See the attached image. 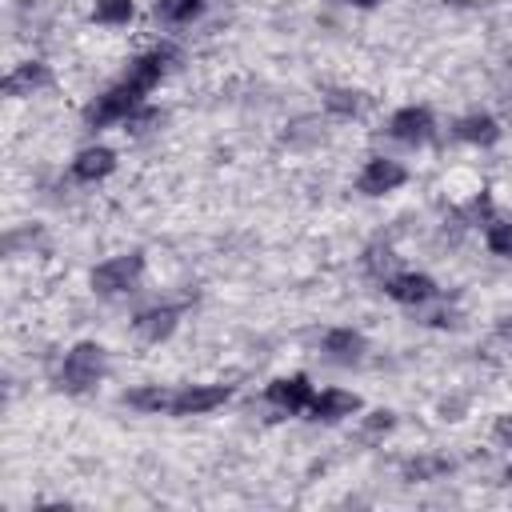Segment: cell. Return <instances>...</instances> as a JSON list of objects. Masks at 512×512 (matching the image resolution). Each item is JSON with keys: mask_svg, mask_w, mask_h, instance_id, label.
I'll return each mask as SVG.
<instances>
[{"mask_svg": "<svg viewBox=\"0 0 512 512\" xmlns=\"http://www.w3.org/2000/svg\"><path fill=\"white\" fill-rule=\"evenodd\" d=\"M132 16H136V4H132V0H96V4H92V20H96V24H108V28L128 24Z\"/></svg>", "mask_w": 512, "mask_h": 512, "instance_id": "obj_19", "label": "cell"}, {"mask_svg": "<svg viewBox=\"0 0 512 512\" xmlns=\"http://www.w3.org/2000/svg\"><path fill=\"white\" fill-rule=\"evenodd\" d=\"M452 136L464 140V144L488 148V144L500 140V124H496V116H488V112H468V116H460V120L452 124Z\"/></svg>", "mask_w": 512, "mask_h": 512, "instance_id": "obj_14", "label": "cell"}, {"mask_svg": "<svg viewBox=\"0 0 512 512\" xmlns=\"http://www.w3.org/2000/svg\"><path fill=\"white\" fill-rule=\"evenodd\" d=\"M324 108L336 112V116H360V112L368 108V96L356 92V88H332V92L324 96Z\"/></svg>", "mask_w": 512, "mask_h": 512, "instance_id": "obj_18", "label": "cell"}, {"mask_svg": "<svg viewBox=\"0 0 512 512\" xmlns=\"http://www.w3.org/2000/svg\"><path fill=\"white\" fill-rule=\"evenodd\" d=\"M504 480H508V484H512V464H508V468H504Z\"/></svg>", "mask_w": 512, "mask_h": 512, "instance_id": "obj_28", "label": "cell"}, {"mask_svg": "<svg viewBox=\"0 0 512 512\" xmlns=\"http://www.w3.org/2000/svg\"><path fill=\"white\" fill-rule=\"evenodd\" d=\"M176 324H180V308L160 304V308H144V312L132 320V332H136L144 344H160V340H168V336L176 332Z\"/></svg>", "mask_w": 512, "mask_h": 512, "instance_id": "obj_9", "label": "cell"}, {"mask_svg": "<svg viewBox=\"0 0 512 512\" xmlns=\"http://www.w3.org/2000/svg\"><path fill=\"white\" fill-rule=\"evenodd\" d=\"M404 180H408V168H404L400 160H388V156H372V160L360 168V176H356V188H360L364 196H384V192H396Z\"/></svg>", "mask_w": 512, "mask_h": 512, "instance_id": "obj_6", "label": "cell"}, {"mask_svg": "<svg viewBox=\"0 0 512 512\" xmlns=\"http://www.w3.org/2000/svg\"><path fill=\"white\" fill-rule=\"evenodd\" d=\"M160 120H164V112H156V108H144V104H140L124 124H128V132H136V136H140V132H148V128H160Z\"/></svg>", "mask_w": 512, "mask_h": 512, "instance_id": "obj_24", "label": "cell"}, {"mask_svg": "<svg viewBox=\"0 0 512 512\" xmlns=\"http://www.w3.org/2000/svg\"><path fill=\"white\" fill-rule=\"evenodd\" d=\"M308 412H312V420L332 424V420H344V416L360 412V396L348 392V388H324L320 396H312V408Z\"/></svg>", "mask_w": 512, "mask_h": 512, "instance_id": "obj_13", "label": "cell"}, {"mask_svg": "<svg viewBox=\"0 0 512 512\" xmlns=\"http://www.w3.org/2000/svg\"><path fill=\"white\" fill-rule=\"evenodd\" d=\"M232 396L228 384H184L168 396V416H204Z\"/></svg>", "mask_w": 512, "mask_h": 512, "instance_id": "obj_4", "label": "cell"}, {"mask_svg": "<svg viewBox=\"0 0 512 512\" xmlns=\"http://www.w3.org/2000/svg\"><path fill=\"white\" fill-rule=\"evenodd\" d=\"M436 132V120L424 104H408V108H396L392 120H388V136L400 140V144H428Z\"/></svg>", "mask_w": 512, "mask_h": 512, "instance_id": "obj_5", "label": "cell"}, {"mask_svg": "<svg viewBox=\"0 0 512 512\" xmlns=\"http://www.w3.org/2000/svg\"><path fill=\"white\" fill-rule=\"evenodd\" d=\"M324 352H328L332 360H340V364H352V360H360V356L368 352V340H364V332H356V328H332V332L324 336Z\"/></svg>", "mask_w": 512, "mask_h": 512, "instance_id": "obj_15", "label": "cell"}, {"mask_svg": "<svg viewBox=\"0 0 512 512\" xmlns=\"http://www.w3.org/2000/svg\"><path fill=\"white\" fill-rule=\"evenodd\" d=\"M144 272V252H120V256H108L92 268V288L100 296H120V292H132L136 280Z\"/></svg>", "mask_w": 512, "mask_h": 512, "instance_id": "obj_3", "label": "cell"}, {"mask_svg": "<svg viewBox=\"0 0 512 512\" xmlns=\"http://www.w3.org/2000/svg\"><path fill=\"white\" fill-rule=\"evenodd\" d=\"M364 264H368V272H376V276H384V280L396 276V252H392V248H372Z\"/></svg>", "mask_w": 512, "mask_h": 512, "instance_id": "obj_23", "label": "cell"}, {"mask_svg": "<svg viewBox=\"0 0 512 512\" xmlns=\"http://www.w3.org/2000/svg\"><path fill=\"white\" fill-rule=\"evenodd\" d=\"M384 292L396 300V304H428V300H436V280L432 276H424V272H396V276H388L384 280Z\"/></svg>", "mask_w": 512, "mask_h": 512, "instance_id": "obj_8", "label": "cell"}, {"mask_svg": "<svg viewBox=\"0 0 512 512\" xmlns=\"http://www.w3.org/2000/svg\"><path fill=\"white\" fill-rule=\"evenodd\" d=\"M144 104V92L128 80L112 84L108 92H100L88 108H84V128H108V124H124L136 108Z\"/></svg>", "mask_w": 512, "mask_h": 512, "instance_id": "obj_2", "label": "cell"}, {"mask_svg": "<svg viewBox=\"0 0 512 512\" xmlns=\"http://www.w3.org/2000/svg\"><path fill=\"white\" fill-rule=\"evenodd\" d=\"M112 168H116V152L104 148V144H92V148H80V152H76V160H72V180L96 184V180L112 176Z\"/></svg>", "mask_w": 512, "mask_h": 512, "instance_id": "obj_10", "label": "cell"}, {"mask_svg": "<svg viewBox=\"0 0 512 512\" xmlns=\"http://www.w3.org/2000/svg\"><path fill=\"white\" fill-rule=\"evenodd\" d=\"M104 372H108V352H104V344H96V340H80V344H72L68 352H64V364H60V388L64 392H88V388H96L100 380H104Z\"/></svg>", "mask_w": 512, "mask_h": 512, "instance_id": "obj_1", "label": "cell"}, {"mask_svg": "<svg viewBox=\"0 0 512 512\" xmlns=\"http://www.w3.org/2000/svg\"><path fill=\"white\" fill-rule=\"evenodd\" d=\"M392 428H396V412L376 408V412H368V420H364V440H380V436L392 432Z\"/></svg>", "mask_w": 512, "mask_h": 512, "instance_id": "obj_22", "label": "cell"}, {"mask_svg": "<svg viewBox=\"0 0 512 512\" xmlns=\"http://www.w3.org/2000/svg\"><path fill=\"white\" fill-rule=\"evenodd\" d=\"M444 472H452V460H444V456H420V460L404 464V480H436Z\"/></svg>", "mask_w": 512, "mask_h": 512, "instance_id": "obj_20", "label": "cell"}, {"mask_svg": "<svg viewBox=\"0 0 512 512\" xmlns=\"http://www.w3.org/2000/svg\"><path fill=\"white\" fill-rule=\"evenodd\" d=\"M264 396H268V404H276L280 412H288V416H292V412H308L316 392H312L308 376H300V372H296V376H276V380L268 384V392H264Z\"/></svg>", "mask_w": 512, "mask_h": 512, "instance_id": "obj_7", "label": "cell"}, {"mask_svg": "<svg viewBox=\"0 0 512 512\" xmlns=\"http://www.w3.org/2000/svg\"><path fill=\"white\" fill-rule=\"evenodd\" d=\"M492 440H496L500 448H512V412L496 416V424H492Z\"/></svg>", "mask_w": 512, "mask_h": 512, "instance_id": "obj_25", "label": "cell"}, {"mask_svg": "<svg viewBox=\"0 0 512 512\" xmlns=\"http://www.w3.org/2000/svg\"><path fill=\"white\" fill-rule=\"evenodd\" d=\"M200 12H204V0H156L152 4V16L160 24H192Z\"/></svg>", "mask_w": 512, "mask_h": 512, "instance_id": "obj_16", "label": "cell"}, {"mask_svg": "<svg viewBox=\"0 0 512 512\" xmlns=\"http://www.w3.org/2000/svg\"><path fill=\"white\" fill-rule=\"evenodd\" d=\"M500 332H504V336H512V316H504V320H500Z\"/></svg>", "mask_w": 512, "mask_h": 512, "instance_id": "obj_27", "label": "cell"}, {"mask_svg": "<svg viewBox=\"0 0 512 512\" xmlns=\"http://www.w3.org/2000/svg\"><path fill=\"white\" fill-rule=\"evenodd\" d=\"M52 84V72L44 60H24L4 76V96H32Z\"/></svg>", "mask_w": 512, "mask_h": 512, "instance_id": "obj_12", "label": "cell"}, {"mask_svg": "<svg viewBox=\"0 0 512 512\" xmlns=\"http://www.w3.org/2000/svg\"><path fill=\"white\" fill-rule=\"evenodd\" d=\"M168 396L172 392H164L160 384H144V388H128L120 400L136 412H168Z\"/></svg>", "mask_w": 512, "mask_h": 512, "instance_id": "obj_17", "label": "cell"}, {"mask_svg": "<svg viewBox=\"0 0 512 512\" xmlns=\"http://www.w3.org/2000/svg\"><path fill=\"white\" fill-rule=\"evenodd\" d=\"M336 4H352V8H376V4H384V0H336Z\"/></svg>", "mask_w": 512, "mask_h": 512, "instance_id": "obj_26", "label": "cell"}, {"mask_svg": "<svg viewBox=\"0 0 512 512\" xmlns=\"http://www.w3.org/2000/svg\"><path fill=\"white\" fill-rule=\"evenodd\" d=\"M484 248L492 256H512V220H488L484 228Z\"/></svg>", "mask_w": 512, "mask_h": 512, "instance_id": "obj_21", "label": "cell"}, {"mask_svg": "<svg viewBox=\"0 0 512 512\" xmlns=\"http://www.w3.org/2000/svg\"><path fill=\"white\" fill-rule=\"evenodd\" d=\"M168 56H172V48H152V52H140L132 64H128V72H124V80L128 84H136L144 96L160 84V76H164V64H168Z\"/></svg>", "mask_w": 512, "mask_h": 512, "instance_id": "obj_11", "label": "cell"}]
</instances>
